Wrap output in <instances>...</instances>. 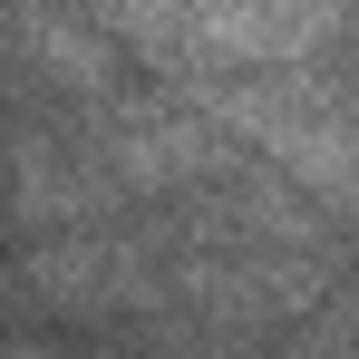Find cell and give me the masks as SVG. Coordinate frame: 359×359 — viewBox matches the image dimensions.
<instances>
[{
	"label": "cell",
	"instance_id": "cell-1",
	"mask_svg": "<svg viewBox=\"0 0 359 359\" xmlns=\"http://www.w3.org/2000/svg\"><path fill=\"white\" fill-rule=\"evenodd\" d=\"M204 107L224 117V136L262 146V165L311 194L320 214L359 224V107L320 59H282V68H233L204 88Z\"/></svg>",
	"mask_w": 359,
	"mask_h": 359
}]
</instances>
